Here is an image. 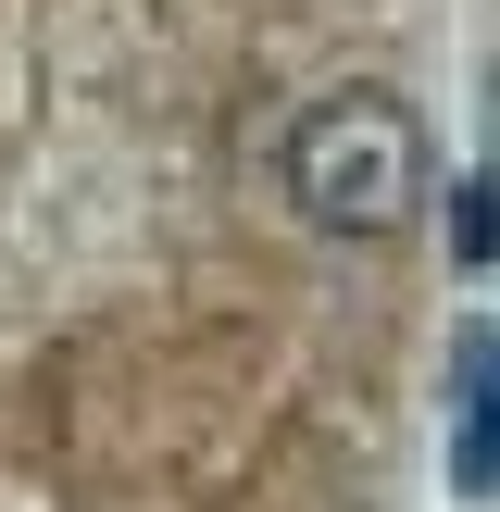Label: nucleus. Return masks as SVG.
Masks as SVG:
<instances>
[{
  "mask_svg": "<svg viewBox=\"0 0 500 512\" xmlns=\"http://www.w3.org/2000/svg\"><path fill=\"white\" fill-rule=\"evenodd\" d=\"M488 512H500V500H488Z\"/></svg>",
  "mask_w": 500,
  "mask_h": 512,
  "instance_id": "nucleus-3",
  "label": "nucleus"
},
{
  "mask_svg": "<svg viewBox=\"0 0 500 512\" xmlns=\"http://www.w3.org/2000/svg\"><path fill=\"white\" fill-rule=\"evenodd\" d=\"M475 213L500 250V0H475Z\"/></svg>",
  "mask_w": 500,
  "mask_h": 512,
  "instance_id": "nucleus-2",
  "label": "nucleus"
},
{
  "mask_svg": "<svg viewBox=\"0 0 500 512\" xmlns=\"http://www.w3.org/2000/svg\"><path fill=\"white\" fill-rule=\"evenodd\" d=\"M475 0H0V512H425Z\"/></svg>",
  "mask_w": 500,
  "mask_h": 512,
  "instance_id": "nucleus-1",
  "label": "nucleus"
}]
</instances>
